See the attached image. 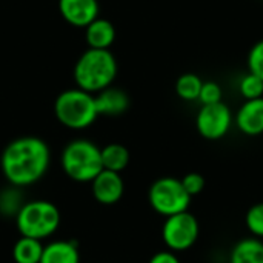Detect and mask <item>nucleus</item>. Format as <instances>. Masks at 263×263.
<instances>
[{
	"instance_id": "9",
	"label": "nucleus",
	"mask_w": 263,
	"mask_h": 263,
	"mask_svg": "<svg viewBox=\"0 0 263 263\" xmlns=\"http://www.w3.org/2000/svg\"><path fill=\"white\" fill-rule=\"evenodd\" d=\"M59 12L66 23L76 28H86L99 17V0H59Z\"/></svg>"
},
{
	"instance_id": "19",
	"label": "nucleus",
	"mask_w": 263,
	"mask_h": 263,
	"mask_svg": "<svg viewBox=\"0 0 263 263\" xmlns=\"http://www.w3.org/2000/svg\"><path fill=\"white\" fill-rule=\"evenodd\" d=\"M239 92L245 100L263 97V80L253 72L245 74L239 82Z\"/></svg>"
},
{
	"instance_id": "13",
	"label": "nucleus",
	"mask_w": 263,
	"mask_h": 263,
	"mask_svg": "<svg viewBox=\"0 0 263 263\" xmlns=\"http://www.w3.org/2000/svg\"><path fill=\"white\" fill-rule=\"evenodd\" d=\"M85 40L91 49H109L116 40V28L108 18L97 17L85 28Z\"/></svg>"
},
{
	"instance_id": "6",
	"label": "nucleus",
	"mask_w": 263,
	"mask_h": 263,
	"mask_svg": "<svg viewBox=\"0 0 263 263\" xmlns=\"http://www.w3.org/2000/svg\"><path fill=\"white\" fill-rule=\"evenodd\" d=\"M148 200L156 213L170 217L188 211L191 196L185 191L180 179L160 177L151 185L148 191Z\"/></svg>"
},
{
	"instance_id": "14",
	"label": "nucleus",
	"mask_w": 263,
	"mask_h": 263,
	"mask_svg": "<svg viewBox=\"0 0 263 263\" xmlns=\"http://www.w3.org/2000/svg\"><path fill=\"white\" fill-rule=\"evenodd\" d=\"M40 263H80V254L74 242L57 240L43 247Z\"/></svg>"
},
{
	"instance_id": "23",
	"label": "nucleus",
	"mask_w": 263,
	"mask_h": 263,
	"mask_svg": "<svg viewBox=\"0 0 263 263\" xmlns=\"http://www.w3.org/2000/svg\"><path fill=\"white\" fill-rule=\"evenodd\" d=\"M248 69L263 80V39L253 45L248 54Z\"/></svg>"
},
{
	"instance_id": "5",
	"label": "nucleus",
	"mask_w": 263,
	"mask_h": 263,
	"mask_svg": "<svg viewBox=\"0 0 263 263\" xmlns=\"http://www.w3.org/2000/svg\"><path fill=\"white\" fill-rule=\"evenodd\" d=\"M15 223L23 237L42 240L57 231L60 225V211L48 200H31L23 203L15 216Z\"/></svg>"
},
{
	"instance_id": "1",
	"label": "nucleus",
	"mask_w": 263,
	"mask_h": 263,
	"mask_svg": "<svg viewBox=\"0 0 263 263\" xmlns=\"http://www.w3.org/2000/svg\"><path fill=\"white\" fill-rule=\"evenodd\" d=\"M49 146L32 136L18 137L8 143L0 157V168L11 186H29L39 182L49 166Z\"/></svg>"
},
{
	"instance_id": "4",
	"label": "nucleus",
	"mask_w": 263,
	"mask_h": 263,
	"mask_svg": "<svg viewBox=\"0 0 263 263\" xmlns=\"http://www.w3.org/2000/svg\"><path fill=\"white\" fill-rule=\"evenodd\" d=\"M62 168L74 182H92L103 170L100 148L86 139L69 142L62 153Z\"/></svg>"
},
{
	"instance_id": "7",
	"label": "nucleus",
	"mask_w": 263,
	"mask_h": 263,
	"mask_svg": "<svg viewBox=\"0 0 263 263\" xmlns=\"http://www.w3.org/2000/svg\"><path fill=\"white\" fill-rule=\"evenodd\" d=\"M199 231L197 219L190 211H183L166 217L162 239L171 251H186L197 242Z\"/></svg>"
},
{
	"instance_id": "21",
	"label": "nucleus",
	"mask_w": 263,
	"mask_h": 263,
	"mask_svg": "<svg viewBox=\"0 0 263 263\" xmlns=\"http://www.w3.org/2000/svg\"><path fill=\"white\" fill-rule=\"evenodd\" d=\"M245 223L248 231L257 237V239H263V202L253 205L247 216H245Z\"/></svg>"
},
{
	"instance_id": "10",
	"label": "nucleus",
	"mask_w": 263,
	"mask_h": 263,
	"mask_svg": "<svg viewBox=\"0 0 263 263\" xmlns=\"http://www.w3.org/2000/svg\"><path fill=\"white\" fill-rule=\"evenodd\" d=\"M92 196L102 205H114L117 203L125 193V183L120 177V173L102 170L99 176L91 182Z\"/></svg>"
},
{
	"instance_id": "3",
	"label": "nucleus",
	"mask_w": 263,
	"mask_h": 263,
	"mask_svg": "<svg viewBox=\"0 0 263 263\" xmlns=\"http://www.w3.org/2000/svg\"><path fill=\"white\" fill-rule=\"evenodd\" d=\"M55 119L69 129H85L99 117L94 94L79 88L65 89L54 102Z\"/></svg>"
},
{
	"instance_id": "24",
	"label": "nucleus",
	"mask_w": 263,
	"mask_h": 263,
	"mask_svg": "<svg viewBox=\"0 0 263 263\" xmlns=\"http://www.w3.org/2000/svg\"><path fill=\"white\" fill-rule=\"evenodd\" d=\"M180 182L191 197L200 194L205 188V177L199 173H188L186 176H183V179H180Z\"/></svg>"
},
{
	"instance_id": "20",
	"label": "nucleus",
	"mask_w": 263,
	"mask_h": 263,
	"mask_svg": "<svg viewBox=\"0 0 263 263\" xmlns=\"http://www.w3.org/2000/svg\"><path fill=\"white\" fill-rule=\"evenodd\" d=\"M23 206L17 186L8 188L0 194V210L5 216H17Z\"/></svg>"
},
{
	"instance_id": "11",
	"label": "nucleus",
	"mask_w": 263,
	"mask_h": 263,
	"mask_svg": "<svg viewBox=\"0 0 263 263\" xmlns=\"http://www.w3.org/2000/svg\"><path fill=\"white\" fill-rule=\"evenodd\" d=\"M234 123L245 136L263 134V97L245 100L234 117Z\"/></svg>"
},
{
	"instance_id": "22",
	"label": "nucleus",
	"mask_w": 263,
	"mask_h": 263,
	"mask_svg": "<svg viewBox=\"0 0 263 263\" xmlns=\"http://www.w3.org/2000/svg\"><path fill=\"white\" fill-rule=\"evenodd\" d=\"M199 102L202 105H213V103H219L222 102V88L219 83L216 82H203L202 89H200V96H199Z\"/></svg>"
},
{
	"instance_id": "25",
	"label": "nucleus",
	"mask_w": 263,
	"mask_h": 263,
	"mask_svg": "<svg viewBox=\"0 0 263 263\" xmlns=\"http://www.w3.org/2000/svg\"><path fill=\"white\" fill-rule=\"evenodd\" d=\"M149 263H180V260L173 251H160L151 257Z\"/></svg>"
},
{
	"instance_id": "16",
	"label": "nucleus",
	"mask_w": 263,
	"mask_h": 263,
	"mask_svg": "<svg viewBox=\"0 0 263 263\" xmlns=\"http://www.w3.org/2000/svg\"><path fill=\"white\" fill-rule=\"evenodd\" d=\"M102 166L103 170L120 173L129 163V151L120 143H109L105 148H100Z\"/></svg>"
},
{
	"instance_id": "17",
	"label": "nucleus",
	"mask_w": 263,
	"mask_h": 263,
	"mask_svg": "<svg viewBox=\"0 0 263 263\" xmlns=\"http://www.w3.org/2000/svg\"><path fill=\"white\" fill-rule=\"evenodd\" d=\"M43 253V245L37 239L31 237H20L14 248H12V257L15 263H40Z\"/></svg>"
},
{
	"instance_id": "18",
	"label": "nucleus",
	"mask_w": 263,
	"mask_h": 263,
	"mask_svg": "<svg viewBox=\"0 0 263 263\" xmlns=\"http://www.w3.org/2000/svg\"><path fill=\"white\" fill-rule=\"evenodd\" d=\"M202 85H203V80L197 74L185 72L176 82V92L182 100L194 102V100H199Z\"/></svg>"
},
{
	"instance_id": "2",
	"label": "nucleus",
	"mask_w": 263,
	"mask_h": 263,
	"mask_svg": "<svg viewBox=\"0 0 263 263\" xmlns=\"http://www.w3.org/2000/svg\"><path fill=\"white\" fill-rule=\"evenodd\" d=\"M117 60L109 49L88 48L76 62L72 77L76 88L97 94L111 86L117 77Z\"/></svg>"
},
{
	"instance_id": "8",
	"label": "nucleus",
	"mask_w": 263,
	"mask_h": 263,
	"mask_svg": "<svg viewBox=\"0 0 263 263\" xmlns=\"http://www.w3.org/2000/svg\"><path fill=\"white\" fill-rule=\"evenodd\" d=\"M234 123V117L228 105L223 102L202 105L196 117V128L206 140H219L225 137Z\"/></svg>"
},
{
	"instance_id": "12",
	"label": "nucleus",
	"mask_w": 263,
	"mask_h": 263,
	"mask_svg": "<svg viewBox=\"0 0 263 263\" xmlns=\"http://www.w3.org/2000/svg\"><path fill=\"white\" fill-rule=\"evenodd\" d=\"M99 116H120L129 106V97L125 91L108 86L94 96Z\"/></svg>"
},
{
	"instance_id": "15",
	"label": "nucleus",
	"mask_w": 263,
	"mask_h": 263,
	"mask_svg": "<svg viewBox=\"0 0 263 263\" xmlns=\"http://www.w3.org/2000/svg\"><path fill=\"white\" fill-rule=\"evenodd\" d=\"M230 263H263V242L257 237L242 239L234 245Z\"/></svg>"
}]
</instances>
